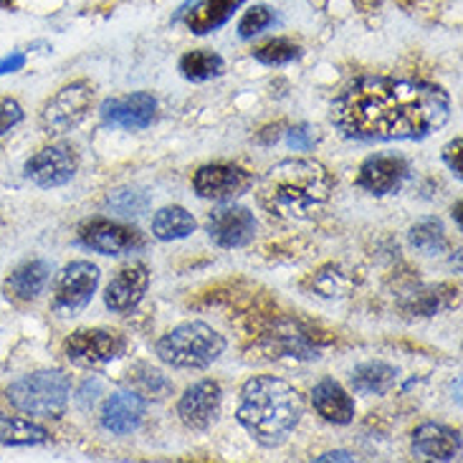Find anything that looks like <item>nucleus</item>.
I'll return each mask as SVG.
<instances>
[{"mask_svg": "<svg viewBox=\"0 0 463 463\" xmlns=\"http://www.w3.org/2000/svg\"><path fill=\"white\" fill-rule=\"evenodd\" d=\"M147 203L150 198L139 190H117L114 195L107 198V205L117 211V215H142L147 211Z\"/></svg>", "mask_w": 463, "mask_h": 463, "instance_id": "29", "label": "nucleus"}, {"mask_svg": "<svg viewBox=\"0 0 463 463\" xmlns=\"http://www.w3.org/2000/svg\"><path fill=\"white\" fill-rule=\"evenodd\" d=\"M49 440V430L21 415H0V443L5 446H41Z\"/></svg>", "mask_w": 463, "mask_h": 463, "instance_id": "23", "label": "nucleus"}, {"mask_svg": "<svg viewBox=\"0 0 463 463\" xmlns=\"http://www.w3.org/2000/svg\"><path fill=\"white\" fill-rule=\"evenodd\" d=\"M299 56L301 49L288 38H274V41H269V43H263L253 51V59L266 63V66H284V63L297 61Z\"/></svg>", "mask_w": 463, "mask_h": 463, "instance_id": "28", "label": "nucleus"}, {"mask_svg": "<svg viewBox=\"0 0 463 463\" xmlns=\"http://www.w3.org/2000/svg\"><path fill=\"white\" fill-rule=\"evenodd\" d=\"M274 24V11L269 5H253L246 15L241 18L238 24V36L241 38H253L259 36L261 31H266L269 25Z\"/></svg>", "mask_w": 463, "mask_h": 463, "instance_id": "30", "label": "nucleus"}, {"mask_svg": "<svg viewBox=\"0 0 463 463\" xmlns=\"http://www.w3.org/2000/svg\"><path fill=\"white\" fill-rule=\"evenodd\" d=\"M461 147H463V142L461 139H453L451 145H446V150H443V160H446V165L451 167V173L458 180H461V173H463V167H461Z\"/></svg>", "mask_w": 463, "mask_h": 463, "instance_id": "34", "label": "nucleus"}, {"mask_svg": "<svg viewBox=\"0 0 463 463\" xmlns=\"http://www.w3.org/2000/svg\"><path fill=\"white\" fill-rule=\"evenodd\" d=\"M79 243L101 256H122V253L142 249L145 238L137 228L114 223L107 218H94L79 228Z\"/></svg>", "mask_w": 463, "mask_h": 463, "instance_id": "8", "label": "nucleus"}, {"mask_svg": "<svg viewBox=\"0 0 463 463\" xmlns=\"http://www.w3.org/2000/svg\"><path fill=\"white\" fill-rule=\"evenodd\" d=\"M451 99L436 84L408 76H363L339 91L332 125L347 139H426L449 122Z\"/></svg>", "mask_w": 463, "mask_h": 463, "instance_id": "1", "label": "nucleus"}, {"mask_svg": "<svg viewBox=\"0 0 463 463\" xmlns=\"http://www.w3.org/2000/svg\"><path fill=\"white\" fill-rule=\"evenodd\" d=\"M335 193V177L325 165L307 157L276 163L259 183V203L281 221H307L322 213Z\"/></svg>", "mask_w": 463, "mask_h": 463, "instance_id": "2", "label": "nucleus"}, {"mask_svg": "<svg viewBox=\"0 0 463 463\" xmlns=\"http://www.w3.org/2000/svg\"><path fill=\"white\" fill-rule=\"evenodd\" d=\"M25 66V56L24 53H13L8 59H3L0 61V74H13V71H18V69H24Z\"/></svg>", "mask_w": 463, "mask_h": 463, "instance_id": "35", "label": "nucleus"}, {"mask_svg": "<svg viewBox=\"0 0 463 463\" xmlns=\"http://www.w3.org/2000/svg\"><path fill=\"white\" fill-rule=\"evenodd\" d=\"M193 231H195V218L180 205H167L152 218V236L157 241H180L188 238Z\"/></svg>", "mask_w": 463, "mask_h": 463, "instance_id": "24", "label": "nucleus"}, {"mask_svg": "<svg viewBox=\"0 0 463 463\" xmlns=\"http://www.w3.org/2000/svg\"><path fill=\"white\" fill-rule=\"evenodd\" d=\"M352 388L360 395H385L395 380H398V370L385 363H364L352 370Z\"/></svg>", "mask_w": 463, "mask_h": 463, "instance_id": "22", "label": "nucleus"}, {"mask_svg": "<svg viewBox=\"0 0 463 463\" xmlns=\"http://www.w3.org/2000/svg\"><path fill=\"white\" fill-rule=\"evenodd\" d=\"M226 352V339L213 326L185 322L157 342V357L175 370H205Z\"/></svg>", "mask_w": 463, "mask_h": 463, "instance_id": "4", "label": "nucleus"}, {"mask_svg": "<svg viewBox=\"0 0 463 463\" xmlns=\"http://www.w3.org/2000/svg\"><path fill=\"white\" fill-rule=\"evenodd\" d=\"M413 453L423 461H453L461 453V433L439 423H426L413 433Z\"/></svg>", "mask_w": 463, "mask_h": 463, "instance_id": "18", "label": "nucleus"}, {"mask_svg": "<svg viewBox=\"0 0 463 463\" xmlns=\"http://www.w3.org/2000/svg\"><path fill=\"white\" fill-rule=\"evenodd\" d=\"M21 119H24V107L11 97H0V137L11 132Z\"/></svg>", "mask_w": 463, "mask_h": 463, "instance_id": "32", "label": "nucleus"}, {"mask_svg": "<svg viewBox=\"0 0 463 463\" xmlns=\"http://www.w3.org/2000/svg\"><path fill=\"white\" fill-rule=\"evenodd\" d=\"M256 218L249 208L241 205H221L205 221V231L208 238L221 249H241L249 246L253 236H256Z\"/></svg>", "mask_w": 463, "mask_h": 463, "instance_id": "11", "label": "nucleus"}, {"mask_svg": "<svg viewBox=\"0 0 463 463\" xmlns=\"http://www.w3.org/2000/svg\"><path fill=\"white\" fill-rule=\"evenodd\" d=\"M99 287V269L91 261H74L63 266L53 281V312L61 317L81 312Z\"/></svg>", "mask_w": 463, "mask_h": 463, "instance_id": "7", "label": "nucleus"}, {"mask_svg": "<svg viewBox=\"0 0 463 463\" xmlns=\"http://www.w3.org/2000/svg\"><path fill=\"white\" fill-rule=\"evenodd\" d=\"M317 129H312L309 125H299V127H291L288 129V145L294 147V150H312L314 142H317V135H314Z\"/></svg>", "mask_w": 463, "mask_h": 463, "instance_id": "33", "label": "nucleus"}, {"mask_svg": "<svg viewBox=\"0 0 463 463\" xmlns=\"http://www.w3.org/2000/svg\"><path fill=\"white\" fill-rule=\"evenodd\" d=\"M76 367H101L122 352V337L109 329H79L63 345Z\"/></svg>", "mask_w": 463, "mask_h": 463, "instance_id": "12", "label": "nucleus"}, {"mask_svg": "<svg viewBox=\"0 0 463 463\" xmlns=\"http://www.w3.org/2000/svg\"><path fill=\"white\" fill-rule=\"evenodd\" d=\"M71 383L61 370H41L15 380L8 388V401L15 411L36 418H59L69 405Z\"/></svg>", "mask_w": 463, "mask_h": 463, "instance_id": "5", "label": "nucleus"}, {"mask_svg": "<svg viewBox=\"0 0 463 463\" xmlns=\"http://www.w3.org/2000/svg\"><path fill=\"white\" fill-rule=\"evenodd\" d=\"M253 177L238 165H205L193 175V188L205 201H233L249 193Z\"/></svg>", "mask_w": 463, "mask_h": 463, "instance_id": "10", "label": "nucleus"}, {"mask_svg": "<svg viewBox=\"0 0 463 463\" xmlns=\"http://www.w3.org/2000/svg\"><path fill=\"white\" fill-rule=\"evenodd\" d=\"M314 288L322 297H342V291L347 288V279L339 274L337 269H335V276H332V269H322L314 276Z\"/></svg>", "mask_w": 463, "mask_h": 463, "instance_id": "31", "label": "nucleus"}, {"mask_svg": "<svg viewBox=\"0 0 463 463\" xmlns=\"http://www.w3.org/2000/svg\"><path fill=\"white\" fill-rule=\"evenodd\" d=\"M223 71H226V61L208 49L190 51V53H185L180 59V74L185 76L188 81H195V84L211 81V79L221 76Z\"/></svg>", "mask_w": 463, "mask_h": 463, "instance_id": "25", "label": "nucleus"}, {"mask_svg": "<svg viewBox=\"0 0 463 463\" xmlns=\"http://www.w3.org/2000/svg\"><path fill=\"white\" fill-rule=\"evenodd\" d=\"M157 112V99L147 91H135L127 97H114L101 104V122L117 129H145L152 125Z\"/></svg>", "mask_w": 463, "mask_h": 463, "instance_id": "15", "label": "nucleus"}, {"mask_svg": "<svg viewBox=\"0 0 463 463\" xmlns=\"http://www.w3.org/2000/svg\"><path fill=\"white\" fill-rule=\"evenodd\" d=\"M79 170V155L71 145H49L25 163V177L38 188H61Z\"/></svg>", "mask_w": 463, "mask_h": 463, "instance_id": "9", "label": "nucleus"}, {"mask_svg": "<svg viewBox=\"0 0 463 463\" xmlns=\"http://www.w3.org/2000/svg\"><path fill=\"white\" fill-rule=\"evenodd\" d=\"M49 284V263L46 261H28L18 266L8 279H5V294L11 299L31 301L36 299Z\"/></svg>", "mask_w": 463, "mask_h": 463, "instance_id": "21", "label": "nucleus"}, {"mask_svg": "<svg viewBox=\"0 0 463 463\" xmlns=\"http://www.w3.org/2000/svg\"><path fill=\"white\" fill-rule=\"evenodd\" d=\"M453 218H456V221H458V223H461V203H458V205H456V208H453Z\"/></svg>", "mask_w": 463, "mask_h": 463, "instance_id": "37", "label": "nucleus"}, {"mask_svg": "<svg viewBox=\"0 0 463 463\" xmlns=\"http://www.w3.org/2000/svg\"><path fill=\"white\" fill-rule=\"evenodd\" d=\"M223 390L215 380H201L190 385L177 402V415L190 430H208L218 420Z\"/></svg>", "mask_w": 463, "mask_h": 463, "instance_id": "14", "label": "nucleus"}, {"mask_svg": "<svg viewBox=\"0 0 463 463\" xmlns=\"http://www.w3.org/2000/svg\"><path fill=\"white\" fill-rule=\"evenodd\" d=\"M129 388L135 390L142 401H165L173 392V383L160 370L137 364L135 370H129Z\"/></svg>", "mask_w": 463, "mask_h": 463, "instance_id": "26", "label": "nucleus"}, {"mask_svg": "<svg viewBox=\"0 0 463 463\" xmlns=\"http://www.w3.org/2000/svg\"><path fill=\"white\" fill-rule=\"evenodd\" d=\"M312 405L317 413L332 426H347L354 418V401L337 380L325 377L312 392Z\"/></svg>", "mask_w": 463, "mask_h": 463, "instance_id": "19", "label": "nucleus"}, {"mask_svg": "<svg viewBox=\"0 0 463 463\" xmlns=\"http://www.w3.org/2000/svg\"><path fill=\"white\" fill-rule=\"evenodd\" d=\"M408 177H411V165L402 155L380 152L364 160L357 175V185L373 195H390V193H398Z\"/></svg>", "mask_w": 463, "mask_h": 463, "instance_id": "13", "label": "nucleus"}, {"mask_svg": "<svg viewBox=\"0 0 463 463\" xmlns=\"http://www.w3.org/2000/svg\"><path fill=\"white\" fill-rule=\"evenodd\" d=\"M94 104V87L89 81H74L53 94L41 109V127L49 135H66L87 119Z\"/></svg>", "mask_w": 463, "mask_h": 463, "instance_id": "6", "label": "nucleus"}, {"mask_svg": "<svg viewBox=\"0 0 463 463\" xmlns=\"http://www.w3.org/2000/svg\"><path fill=\"white\" fill-rule=\"evenodd\" d=\"M317 461H352V456L347 451H335V453H325V456H319Z\"/></svg>", "mask_w": 463, "mask_h": 463, "instance_id": "36", "label": "nucleus"}, {"mask_svg": "<svg viewBox=\"0 0 463 463\" xmlns=\"http://www.w3.org/2000/svg\"><path fill=\"white\" fill-rule=\"evenodd\" d=\"M304 415L301 395L287 380L274 375L250 377L241 390L236 418L250 439L263 449L287 443Z\"/></svg>", "mask_w": 463, "mask_h": 463, "instance_id": "3", "label": "nucleus"}, {"mask_svg": "<svg viewBox=\"0 0 463 463\" xmlns=\"http://www.w3.org/2000/svg\"><path fill=\"white\" fill-rule=\"evenodd\" d=\"M145 418V401L139 398L135 390H122L109 395L101 405V428L109 430L114 436H129L135 433Z\"/></svg>", "mask_w": 463, "mask_h": 463, "instance_id": "17", "label": "nucleus"}, {"mask_svg": "<svg viewBox=\"0 0 463 463\" xmlns=\"http://www.w3.org/2000/svg\"><path fill=\"white\" fill-rule=\"evenodd\" d=\"M147 287H150L147 266L145 263H129L125 269H119L117 276L109 281V287L104 291V304H107V309L117 314L132 312L142 301Z\"/></svg>", "mask_w": 463, "mask_h": 463, "instance_id": "16", "label": "nucleus"}, {"mask_svg": "<svg viewBox=\"0 0 463 463\" xmlns=\"http://www.w3.org/2000/svg\"><path fill=\"white\" fill-rule=\"evenodd\" d=\"M408 243L413 246L418 253L423 256H436L446 249V231L439 218H423L418 221L411 233H408Z\"/></svg>", "mask_w": 463, "mask_h": 463, "instance_id": "27", "label": "nucleus"}, {"mask_svg": "<svg viewBox=\"0 0 463 463\" xmlns=\"http://www.w3.org/2000/svg\"><path fill=\"white\" fill-rule=\"evenodd\" d=\"M243 5V0H201L193 5V11L185 13V25L193 33L205 36L215 28L228 24V18Z\"/></svg>", "mask_w": 463, "mask_h": 463, "instance_id": "20", "label": "nucleus"}]
</instances>
